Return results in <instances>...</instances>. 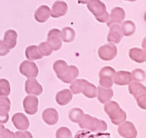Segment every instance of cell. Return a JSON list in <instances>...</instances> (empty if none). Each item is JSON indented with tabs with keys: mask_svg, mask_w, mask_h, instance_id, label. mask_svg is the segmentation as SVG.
<instances>
[{
	"mask_svg": "<svg viewBox=\"0 0 146 138\" xmlns=\"http://www.w3.org/2000/svg\"><path fill=\"white\" fill-rule=\"evenodd\" d=\"M42 119L48 125H54L58 121V112L53 108H47L42 112Z\"/></svg>",
	"mask_w": 146,
	"mask_h": 138,
	"instance_id": "obj_18",
	"label": "cell"
},
{
	"mask_svg": "<svg viewBox=\"0 0 146 138\" xmlns=\"http://www.w3.org/2000/svg\"><path fill=\"white\" fill-rule=\"evenodd\" d=\"M72 98V93L69 89H64L57 93L55 98L58 105L64 106L71 101Z\"/></svg>",
	"mask_w": 146,
	"mask_h": 138,
	"instance_id": "obj_23",
	"label": "cell"
},
{
	"mask_svg": "<svg viewBox=\"0 0 146 138\" xmlns=\"http://www.w3.org/2000/svg\"><path fill=\"white\" fill-rule=\"evenodd\" d=\"M11 91L10 84L9 81L5 78L0 79V96H7Z\"/></svg>",
	"mask_w": 146,
	"mask_h": 138,
	"instance_id": "obj_32",
	"label": "cell"
},
{
	"mask_svg": "<svg viewBox=\"0 0 146 138\" xmlns=\"http://www.w3.org/2000/svg\"><path fill=\"white\" fill-rule=\"evenodd\" d=\"M0 138H15V135L9 129L5 128L3 132L0 134Z\"/></svg>",
	"mask_w": 146,
	"mask_h": 138,
	"instance_id": "obj_38",
	"label": "cell"
},
{
	"mask_svg": "<svg viewBox=\"0 0 146 138\" xmlns=\"http://www.w3.org/2000/svg\"><path fill=\"white\" fill-rule=\"evenodd\" d=\"M84 114L83 111L80 108H74L72 109L69 112V118L72 122L79 123L83 118Z\"/></svg>",
	"mask_w": 146,
	"mask_h": 138,
	"instance_id": "obj_30",
	"label": "cell"
},
{
	"mask_svg": "<svg viewBox=\"0 0 146 138\" xmlns=\"http://www.w3.org/2000/svg\"><path fill=\"white\" fill-rule=\"evenodd\" d=\"M19 71L28 78H35L38 75L39 69L34 62L25 60L19 66Z\"/></svg>",
	"mask_w": 146,
	"mask_h": 138,
	"instance_id": "obj_5",
	"label": "cell"
},
{
	"mask_svg": "<svg viewBox=\"0 0 146 138\" xmlns=\"http://www.w3.org/2000/svg\"><path fill=\"white\" fill-rule=\"evenodd\" d=\"M72 135L68 128L62 127L59 128L56 132V138H72Z\"/></svg>",
	"mask_w": 146,
	"mask_h": 138,
	"instance_id": "obj_35",
	"label": "cell"
},
{
	"mask_svg": "<svg viewBox=\"0 0 146 138\" xmlns=\"http://www.w3.org/2000/svg\"><path fill=\"white\" fill-rule=\"evenodd\" d=\"M82 93L85 96L90 98H95L97 94H98L96 86L92 84L89 83L88 81H86V82H85Z\"/></svg>",
	"mask_w": 146,
	"mask_h": 138,
	"instance_id": "obj_27",
	"label": "cell"
},
{
	"mask_svg": "<svg viewBox=\"0 0 146 138\" xmlns=\"http://www.w3.org/2000/svg\"><path fill=\"white\" fill-rule=\"evenodd\" d=\"M39 49H40V51L41 52L42 55L43 56H48L52 54L53 51L52 48L51 47V46L50 45V43L48 42H42L40 44V46H38Z\"/></svg>",
	"mask_w": 146,
	"mask_h": 138,
	"instance_id": "obj_34",
	"label": "cell"
},
{
	"mask_svg": "<svg viewBox=\"0 0 146 138\" xmlns=\"http://www.w3.org/2000/svg\"><path fill=\"white\" fill-rule=\"evenodd\" d=\"M144 19H145V22H146V12H145V15H144Z\"/></svg>",
	"mask_w": 146,
	"mask_h": 138,
	"instance_id": "obj_43",
	"label": "cell"
},
{
	"mask_svg": "<svg viewBox=\"0 0 146 138\" xmlns=\"http://www.w3.org/2000/svg\"><path fill=\"white\" fill-rule=\"evenodd\" d=\"M13 125L19 130H26L29 128V122L27 117L22 113H16L12 119Z\"/></svg>",
	"mask_w": 146,
	"mask_h": 138,
	"instance_id": "obj_14",
	"label": "cell"
},
{
	"mask_svg": "<svg viewBox=\"0 0 146 138\" xmlns=\"http://www.w3.org/2000/svg\"><path fill=\"white\" fill-rule=\"evenodd\" d=\"M78 2L80 4H87L90 2V0H78Z\"/></svg>",
	"mask_w": 146,
	"mask_h": 138,
	"instance_id": "obj_41",
	"label": "cell"
},
{
	"mask_svg": "<svg viewBox=\"0 0 146 138\" xmlns=\"http://www.w3.org/2000/svg\"><path fill=\"white\" fill-rule=\"evenodd\" d=\"M125 1H130V2H135L136 0H125Z\"/></svg>",
	"mask_w": 146,
	"mask_h": 138,
	"instance_id": "obj_44",
	"label": "cell"
},
{
	"mask_svg": "<svg viewBox=\"0 0 146 138\" xmlns=\"http://www.w3.org/2000/svg\"><path fill=\"white\" fill-rule=\"evenodd\" d=\"M5 129V126H4V125H1V124H0V134L2 133V132H3L4 129Z\"/></svg>",
	"mask_w": 146,
	"mask_h": 138,
	"instance_id": "obj_42",
	"label": "cell"
},
{
	"mask_svg": "<svg viewBox=\"0 0 146 138\" xmlns=\"http://www.w3.org/2000/svg\"><path fill=\"white\" fill-rule=\"evenodd\" d=\"M38 98L35 96H27L23 101V107L27 115H35L38 109Z\"/></svg>",
	"mask_w": 146,
	"mask_h": 138,
	"instance_id": "obj_10",
	"label": "cell"
},
{
	"mask_svg": "<svg viewBox=\"0 0 146 138\" xmlns=\"http://www.w3.org/2000/svg\"><path fill=\"white\" fill-rule=\"evenodd\" d=\"M123 37L122 28L119 24H114L110 27V31L108 36V41L112 44H117Z\"/></svg>",
	"mask_w": 146,
	"mask_h": 138,
	"instance_id": "obj_11",
	"label": "cell"
},
{
	"mask_svg": "<svg viewBox=\"0 0 146 138\" xmlns=\"http://www.w3.org/2000/svg\"><path fill=\"white\" fill-rule=\"evenodd\" d=\"M119 135L123 138H136L137 135V129L132 122H124L117 129Z\"/></svg>",
	"mask_w": 146,
	"mask_h": 138,
	"instance_id": "obj_7",
	"label": "cell"
},
{
	"mask_svg": "<svg viewBox=\"0 0 146 138\" xmlns=\"http://www.w3.org/2000/svg\"><path fill=\"white\" fill-rule=\"evenodd\" d=\"M15 138H32V135L28 131H25V132H15Z\"/></svg>",
	"mask_w": 146,
	"mask_h": 138,
	"instance_id": "obj_37",
	"label": "cell"
},
{
	"mask_svg": "<svg viewBox=\"0 0 146 138\" xmlns=\"http://www.w3.org/2000/svg\"><path fill=\"white\" fill-rule=\"evenodd\" d=\"M113 82L119 86L128 85L132 81L131 74L128 71H120L115 73Z\"/></svg>",
	"mask_w": 146,
	"mask_h": 138,
	"instance_id": "obj_17",
	"label": "cell"
},
{
	"mask_svg": "<svg viewBox=\"0 0 146 138\" xmlns=\"http://www.w3.org/2000/svg\"><path fill=\"white\" fill-rule=\"evenodd\" d=\"M129 56L134 61L142 63L146 60V51L137 48H133L129 50Z\"/></svg>",
	"mask_w": 146,
	"mask_h": 138,
	"instance_id": "obj_22",
	"label": "cell"
},
{
	"mask_svg": "<svg viewBox=\"0 0 146 138\" xmlns=\"http://www.w3.org/2000/svg\"><path fill=\"white\" fill-rule=\"evenodd\" d=\"M25 55L29 60H39L43 57L38 46H30L27 48L25 50Z\"/></svg>",
	"mask_w": 146,
	"mask_h": 138,
	"instance_id": "obj_25",
	"label": "cell"
},
{
	"mask_svg": "<svg viewBox=\"0 0 146 138\" xmlns=\"http://www.w3.org/2000/svg\"><path fill=\"white\" fill-rule=\"evenodd\" d=\"M98 98L102 104L109 102L113 96V91L110 88H105L102 86L98 87Z\"/></svg>",
	"mask_w": 146,
	"mask_h": 138,
	"instance_id": "obj_21",
	"label": "cell"
},
{
	"mask_svg": "<svg viewBox=\"0 0 146 138\" xmlns=\"http://www.w3.org/2000/svg\"><path fill=\"white\" fill-rule=\"evenodd\" d=\"M17 33L13 29H8L5 32L3 41L9 49H12L16 46Z\"/></svg>",
	"mask_w": 146,
	"mask_h": 138,
	"instance_id": "obj_24",
	"label": "cell"
},
{
	"mask_svg": "<svg viewBox=\"0 0 146 138\" xmlns=\"http://www.w3.org/2000/svg\"><path fill=\"white\" fill-rule=\"evenodd\" d=\"M125 17V12L124 9L121 7H115L111 10L110 15L109 19L107 22V25L110 27L114 24H119L120 25L123 23V21Z\"/></svg>",
	"mask_w": 146,
	"mask_h": 138,
	"instance_id": "obj_9",
	"label": "cell"
},
{
	"mask_svg": "<svg viewBox=\"0 0 146 138\" xmlns=\"http://www.w3.org/2000/svg\"><path fill=\"white\" fill-rule=\"evenodd\" d=\"M132 80L136 81V82H143L145 80L146 75L144 71L142 69L137 68L135 69L131 73Z\"/></svg>",
	"mask_w": 146,
	"mask_h": 138,
	"instance_id": "obj_33",
	"label": "cell"
},
{
	"mask_svg": "<svg viewBox=\"0 0 146 138\" xmlns=\"http://www.w3.org/2000/svg\"><path fill=\"white\" fill-rule=\"evenodd\" d=\"M25 91L28 94L38 96L42 92V87L35 78H29L25 82Z\"/></svg>",
	"mask_w": 146,
	"mask_h": 138,
	"instance_id": "obj_13",
	"label": "cell"
},
{
	"mask_svg": "<svg viewBox=\"0 0 146 138\" xmlns=\"http://www.w3.org/2000/svg\"><path fill=\"white\" fill-rule=\"evenodd\" d=\"M142 47L144 49V50L146 51V37L143 39V42H142Z\"/></svg>",
	"mask_w": 146,
	"mask_h": 138,
	"instance_id": "obj_40",
	"label": "cell"
},
{
	"mask_svg": "<svg viewBox=\"0 0 146 138\" xmlns=\"http://www.w3.org/2000/svg\"><path fill=\"white\" fill-rule=\"evenodd\" d=\"M79 126L82 129H87L95 132H105L108 129L106 122L89 115H85L82 120L79 122Z\"/></svg>",
	"mask_w": 146,
	"mask_h": 138,
	"instance_id": "obj_2",
	"label": "cell"
},
{
	"mask_svg": "<svg viewBox=\"0 0 146 138\" xmlns=\"http://www.w3.org/2000/svg\"><path fill=\"white\" fill-rule=\"evenodd\" d=\"M68 7L64 2L57 1L52 5L51 10V16L54 18H58L64 16L67 12Z\"/></svg>",
	"mask_w": 146,
	"mask_h": 138,
	"instance_id": "obj_19",
	"label": "cell"
},
{
	"mask_svg": "<svg viewBox=\"0 0 146 138\" xmlns=\"http://www.w3.org/2000/svg\"><path fill=\"white\" fill-rule=\"evenodd\" d=\"M136 100H137V105L141 109L146 110V96L141 97V98H139Z\"/></svg>",
	"mask_w": 146,
	"mask_h": 138,
	"instance_id": "obj_39",
	"label": "cell"
},
{
	"mask_svg": "<svg viewBox=\"0 0 146 138\" xmlns=\"http://www.w3.org/2000/svg\"><path fill=\"white\" fill-rule=\"evenodd\" d=\"M11 102L9 98L0 96V123L5 124L9 120V112Z\"/></svg>",
	"mask_w": 146,
	"mask_h": 138,
	"instance_id": "obj_12",
	"label": "cell"
},
{
	"mask_svg": "<svg viewBox=\"0 0 146 138\" xmlns=\"http://www.w3.org/2000/svg\"><path fill=\"white\" fill-rule=\"evenodd\" d=\"M105 112L109 116L112 123L115 125H120L127 119V115L125 111L120 107L116 101H109L104 107Z\"/></svg>",
	"mask_w": 146,
	"mask_h": 138,
	"instance_id": "obj_1",
	"label": "cell"
},
{
	"mask_svg": "<svg viewBox=\"0 0 146 138\" xmlns=\"http://www.w3.org/2000/svg\"><path fill=\"white\" fill-rule=\"evenodd\" d=\"M128 90L130 94L137 99L141 97L146 96V87L139 82H132L129 84Z\"/></svg>",
	"mask_w": 146,
	"mask_h": 138,
	"instance_id": "obj_15",
	"label": "cell"
},
{
	"mask_svg": "<svg viewBox=\"0 0 146 138\" xmlns=\"http://www.w3.org/2000/svg\"><path fill=\"white\" fill-rule=\"evenodd\" d=\"M117 47L113 44H107L101 46L98 50V55L102 60H111L117 55Z\"/></svg>",
	"mask_w": 146,
	"mask_h": 138,
	"instance_id": "obj_6",
	"label": "cell"
},
{
	"mask_svg": "<svg viewBox=\"0 0 146 138\" xmlns=\"http://www.w3.org/2000/svg\"><path fill=\"white\" fill-rule=\"evenodd\" d=\"M10 49L7 46L4 41L0 40V56H5L9 53Z\"/></svg>",
	"mask_w": 146,
	"mask_h": 138,
	"instance_id": "obj_36",
	"label": "cell"
},
{
	"mask_svg": "<svg viewBox=\"0 0 146 138\" xmlns=\"http://www.w3.org/2000/svg\"><path fill=\"white\" fill-rule=\"evenodd\" d=\"M61 31L58 29H52L49 31L47 35V42L50 43L53 50H60L62 47Z\"/></svg>",
	"mask_w": 146,
	"mask_h": 138,
	"instance_id": "obj_8",
	"label": "cell"
},
{
	"mask_svg": "<svg viewBox=\"0 0 146 138\" xmlns=\"http://www.w3.org/2000/svg\"><path fill=\"white\" fill-rule=\"evenodd\" d=\"M145 61H146V60H145Z\"/></svg>",
	"mask_w": 146,
	"mask_h": 138,
	"instance_id": "obj_45",
	"label": "cell"
},
{
	"mask_svg": "<svg viewBox=\"0 0 146 138\" xmlns=\"http://www.w3.org/2000/svg\"><path fill=\"white\" fill-rule=\"evenodd\" d=\"M78 76H79V70L78 68L75 66H70L67 75L62 80V81L66 84H72L73 81L76 80Z\"/></svg>",
	"mask_w": 146,
	"mask_h": 138,
	"instance_id": "obj_26",
	"label": "cell"
},
{
	"mask_svg": "<svg viewBox=\"0 0 146 138\" xmlns=\"http://www.w3.org/2000/svg\"><path fill=\"white\" fill-rule=\"evenodd\" d=\"M88 8L100 22H107L109 19V14L106 10V6L100 0H90Z\"/></svg>",
	"mask_w": 146,
	"mask_h": 138,
	"instance_id": "obj_3",
	"label": "cell"
},
{
	"mask_svg": "<svg viewBox=\"0 0 146 138\" xmlns=\"http://www.w3.org/2000/svg\"><path fill=\"white\" fill-rule=\"evenodd\" d=\"M121 28L123 36H130L133 35L136 29L134 22L130 20H126L123 22L122 23Z\"/></svg>",
	"mask_w": 146,
	"mask_h": 138,
	"instance_id": "obj_28",
	"label": "cell"
},
{
	"mask_svg": "<svg viewBox=\"0 0 146 138\" xmlns=\"http://www.w3.org/2000/svg\"><path fill=\"white\" fill-rule=\"evenodd\" d=\"M51 15V10L46 5H42L36 9L35 13V18L40 23L46 22Z\"/></svg>",
	"mask_w": 146,
	"mask_h": 138,
	"instance_id": "obj_20",
	"label": "cell"
},
{
	"mask_svg": "<svg viewBox=\"0 0 146 138\" xmlns=\"http://www.w3.org/2000/svg\"><path fill=\"white\" fill-rule=\"evenodd\" d=\"M62 40L65 43H70L73 41L75 38V32L73 29L69 27H65L61 32Z\"/></svg>",
	"mask_w": 146,
	"mask_h": 138,
	"instance_id": "obj_29",
	"label": "cell"
},
{
	"mask_svg": "<svg viewBox=\"0 0 146 138\" xmlns=\"http://www.w3.org/2000/svg\"><path fill=\"white\" fill-rule=\"evenodd\" d=\"M115 71L110 66L102 68L99 73L100 85L105 88H111L113 84V78Z\"/></svg>",
	"mask_w": 146,
	"mask_h": 138,
	"instance_id": "obj_4",
	"label": "cell"
},
{
	"mask_svg": "<svg viewBox=\"0 0 146 138\" xmlns=\"http://www.w3.org/2000/svg\"><path fill=\"white\" fill-rule=\"evenodd\" d=\"M69 68H70V66H68L67 63L62 60H56L53 65V69L54 72L57 78H60L61 81L67 75L69 71Z\"/></svg>",
	"mask_w": 146,
	"mask_h": 138,
	"instance_id": "obj_16",
	"label": "cell"
},
{
	"mask_svg": "<svg viewBox=\"0 0 146 138\" xmlns=\"http://www.w3.org/2000/svg\"><path fill=\"white\" fill-rule=\"evenodd\" d=\"M86 81L87 80L85 79H77L73 81L70 86L72 93H73L74 94H78L80 93H82Z\"/></svg>",
	"mask_w": 146,
	"mask_h": 138,
	"instance_id": "obj_31",
	"label": "cell"
}]
</instances>
